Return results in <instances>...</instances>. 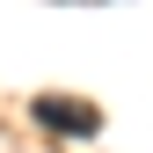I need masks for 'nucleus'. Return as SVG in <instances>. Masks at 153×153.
<instances>
[{"mask_svg": "<svg viewBox=\"0 0 153 153\" xmlns=\"http://www.w3.org/2000/svg\"><path fill=\"white\" fill-rule=\"evenodd\" d=\"M36 117L51 131H66V139H95V131H102L95 102H73V95H36Z\"/></svg>", "mask_w": 153, "mask_h": 153, "instance_id": "nucleus-1", "label": "nucleus"}]
</instances>
